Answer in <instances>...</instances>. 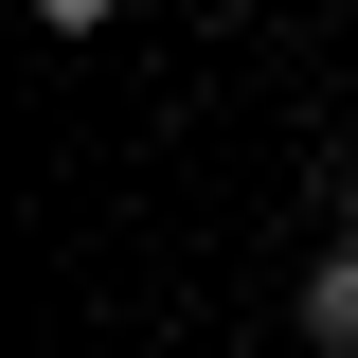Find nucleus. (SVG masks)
I'll use <instances>...</instances> for the list:
<instances>
[{
    "label": "nucleus",
    "instance_id": "nucleus-1",
    "mask_svg": "<svg viewBox=\"0 0 358 358\" xmlns=\"http://www.w3.org/2000/svg\"><path fill=\"white\" fill-rule=\"evenodd\" d=\"M305 341H322V358H358V251H322V268H305Z\"/></svg>",
    "mask_w": 358,
    "mask_h": 358
},
{
    "label": "nucleus",
    "instance_id": "nucleus-2",
    "mask_svg": "<svg viewBox=\"0 0 358 358\" xmlns=\"http://www.w3.org/2000/svg\"><path fill=\"white\" fill-rule=\"evenodd\" d=\"M36 18H54V36H108V0H36Z\"/></svg>",
    "mask_w": 358,
    "mask_h": 358
}]
</instances>
